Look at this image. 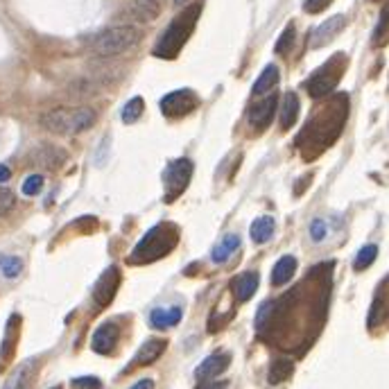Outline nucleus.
Here are the masks:
<instances>
[{"label":"nucleus","instance_id":"nucleus-18","mask_svg":"<svg viewBox=\"0 0 389 389\" xmlns=\"http://www.w3.org/2000/svg\"><path fill=\"white\" fill-rule=\"evenodd\" d=\"M299 111H301L299 96H297L294 91L286 93V96H283V102H281V127H283V129H290L292 125H297Z\"/></svg>","mask_w":389,"mask_h":389},{"label":"nucleus","instance_id":"nucleus-36","mask_svg":"<svg viewBox=\"0 0 389 389\" xmlns=\"http://www.w3.org/2000/svg\"><path fill=\"white\" fill-rule=\"evenodd\" d=\"M11 177V170L7 166H0V183H5Z\"/></svg>","mask_w":389,"mask_h":389},{"label":"nucleus","instance_id":"nucleus-4","mask_svg":"<svg viewBox=\"0 0 389 389\" xmlns=\"http://www.w3.org/2000/svg\"><path fill=\"white\" fill-rule=\"evenodd\" d=\"M138 39H141V32L138 28H133V25H113V28L100 32L93 39L91 48L100 57H113L133 48L138 44Z\"/></svg>","mask_w":389,"mask_h":389},{"label":"nucleus","instance_id":"nucleus-3","mask_svg":"<svg viewBox=\"0 0 389 389\" xmlns=\"http://www.w3.org/2000/svg\"><path fill=\"white\" fill-rule=\"evenodd\" d=\"M197 16H199V5H193L186 11H181V14L168 25L163 36L158 39V44L154 46V55L163 57V59L177 57V52L183 48V44L188 41V36H191V32L195 28Z\"/></svg>","mask_w":389,"mask_h":389},{"label":"nucleus","instance_id":"nucleus-33","mask_svg":"<svg viewBox=\"0 0 389 389\" xmlns=\"http://www.w3.org/2000/svg\"><path fill=\"white\" fill-rule=\"evenodd\" d=\"M330 3L333 0H305L303 9L308 11V14H319V11H324Z\"/></svg>","mask_w":389,"mask_h":389},{"label":"nucleus","instance_id":"nucleus-19","mask_svg":"<svg viewBox=\"0 0 389 389\" xmlns=\"http://www.w3.org/2000/svg\"><path fill=\"white\" fill-rule=\"evenodd\" d=\"M294 272H297V258H294V256L278 258L276 265H274V270H272V286L281 288V286L290 283Z\"/></svg>","mask_w":389,"mask_h":389},{"label":"nucleus","instance_id":"nucleus-26","mask_svg":"<svg viewBox=\"0 0 389 389\" xmlns=\"http://www.w3.org/2000/svg\"><path fill=\"white\" fill-rule=\"evenodd\" d=\"M143 109H145L143 98H131V100L123 106V111H120V118H123V123H125V125H133V123H136V120L141 118Z\"/></svg>","mask_w":389,"mask_h":389},{"label":"nucleus","instance_id":"nucleus-24","mask_svg":"<svg viewBox=\"0 0 389 389\" xmlns=\"http://www.w3.org/2000/svg\"><path fill=\"white\" fill-rule=\"evenodd\" d=\"M389 44V3L383 7L380 11V19H378V25H375L373 30V46H387Z\"/></svg>","mask_w":389,"mask_h":389},{"label":"nucleus","instance_id":"nucleus-7","mask_svg":"<svg viewBox=\"0 0 389 389\" xmlns=\"http://www.w3.org/2000/svg\"><path fill=\"white\" fill-rule=\"evenodd\" d=\"M158 106H161V113L166 118H183L197 109L199 98L191 89H179V91L168 93V96L158 102Z\"/></svg>","mask_w":389,"mask_h":389},{"label":"nucleus","instance_id":"nucleus-14","mask_svg":"<svg viewBox=\"0 0 389 389\" xmlns=\"http://www.w3.org/2000/svg\"><path fill=\"white\" fill-rule=\"evenodd\" d=\"M36 371V360H25L9 373V378L5 380L3 389H28Z\"/></svg>","mask_w":389,"mask_h":389},{"label":"nucleus","instance_id":"nucleus-8","mask_svg":"<svg viewBox=\"0 0 389 389\" xmlns=\"http://www.w3.org/2000/svg\"><path fill=\"white\" fill-rule=\"evenodd\" d=\"M158 14H161L158 0H131L116 19L123 21V25H131V23H152L156 21Z\"/></svg>","mask_w":389,"mask_h":389},{"label":"nucleus","instance_id":"nucleus-13","mask_svg":"<svg viewBox=\"0 0 389 389\" xmlns=\"http://www.w3.org/2000/svg\"><path fill=\"white\" fill-rule=\"evenodd\" d=\"M276 106H278V98L270 96L261 100L258 104H253L249 109V125H253L256 129H265L267 125L272 123V118L276 113Z\"/></svg>","mask_w":389,"mask_h":389},{"label":"nucleus","instance_id":"nucleus-12","mask_svg":"<svg viewBox=\"0 0 389 389\" xmlns=\"http://www.w3.org/2000/svg\"><path fill=\"white\" fill-rule=\"evenodd\" d=\"M229 365H231V355L229 353H213L195 369V378L197 380L218 378L220 373H224L226 369H229Z\"/></svg>","mask_w":389,"mask_h":389},{"label":"nucleus","instance_id":"nucleus-31","mask_svg":"<svg viewBox=\"0 0 389 389\" xmlns=\"http://www.w3.org/2000/svg\"><path fill=\"white\" fill-rule=\"evenodd\" d=\"M75 389H102V383L96 375H82V378H75L73 380Z\"/></svg>","mask_w":389,"mask_h":389},{"label":"nucleus","instance_id":"nucleus-16","mask_svg":"<svg viewBox=\"0 0 389 389\" xmlns=\"http://www.w3.org/2000/svg\"><path fill=\"white\" fill-rule=\"evenodd\" d=\"M231 290H233L236 299L240 303L249 301L253 294H256V290H258V274L256 272H245V274L236 276L233 283H231Z\"/></svg>","mask_w":389,"mask_h":389},{"label":"nucleus","instance_id":"nucleus-20","mask_svg":"<svg viewBox=\"0 0 389 389\" xmlns=\"http://www.w3.org/2000/svg\"><path fill=\"white\" fill-rule=\"evenodd\" d=\"M240 247V236H236V233H226L220 243L216 245V249H213V253H211V261L216 263V265H222V263H226L231 256H233V251Z\"/></svg>","mask_w":389,"mask_h":389},{"label":"nucleus","instance_id":"nucleus-15","mask_svg":"<svg viewBox=\"0 0 389 389\" xmlns=\"http://www.w3.org/2000/svg\"><path fill=\"white\" fill-rule=\"evenodd\" d=\"M183 317V310L179 305H168V308H154V310L150 313V324L158 330L163 328H172L177 326L179 321Z\"/></svg>","mask_w":389,"mask_h":389},{"label":"nucleus","instance_id":"nucleus-29","mask_svg":"<svg viewBox=\"0 0 389 389\" xmlns=\"http://www.w3.org/2000/svg\"><path fill=\"white\" fill-rule=\"evenodd\" d=\"M41 188H44V177H41V174H30V177L23 181L21 191H23V195L34 197V195L41 193Z\"/></svg>","mask_w":389,"mask_h":389},{"label":"nucleus","instance_id":"nucleus-30","mask_svg":"<svg viewBox=\"0 0 389 389\" xmlns=\"http://www.w3.org/2000/svg\"><path fill=\"white\" fill-rule=\"evenodd\" d=\"M16 204V197L7 188H0V216H7V213L14 208Z\"/></svg>","mask_w":389,"mask_h":389},{"label":"nucleus","instance_id":"nucleus-5","mask_svg":"<svg viewBox=\"0 0 389 389\" xmlns=\"http://www.w3.org/2000/svg\"><path fill=\"white\" fill-rule=\"evenodd\" d=\"M344 64H346V59H344V55H335L333 59H328L324 66H321L319 71H315L313 75H310V79L305 82V89H308V93H310L313 98H324V96H328V93L338 86V82H340V77H342V73H344Z\"/></svg>","mask_w":389,"mask_h":389},{"label":"nucleus","instance_id":"nucleus-22","mask_svg":"<svg viewBox=\"0 0 389 389\" xmlns=\"http://www.w3.org/2000/svg\"><path fill=\"white\" fill-rule=\"evenodd\" d=\"M278 79H281V73H278V69L274 64H270L267 69L261 73V77L253 82V89H251V93L253 96H265V93H270L276 84H278Z\"/></svg>","mask_w":389,"mask_h":389},{"label":"nucleus","instance_id":"nucleus-11","mask_svg":"<svg viewBox=\"0 0 389 389\" xmlns=\"http://www.w3.org/2000/svg\"><path fill=\"white\" fill-rule=\"evenodd\" d=\"M118 338H120V330L113 321H104L102 326H98V330L93 333V340H91V346L93 351L100 353V355H106V353H113V348L118 344Z\"/></svg>","mask_w":389,"mask_h":389},{"label":"nucleus","instance_id":"nucleus-9","mask_svg":"<svg viewBox=\"0 0 389 389\" xmlns=\"http://www.w3.org/2000/svg\"><path fill=\"white\" fill-rule=\"evenodd\" d=\"M120 288V270L118 267H109L100 278H98V283H96V290H93V299H96V303L100 308L104 305H109L116 297V292Z\"/></svg>","mask_w":389,"mask_h":389},{"label":"nucleus","instance_id":"nucleus-17","mask_svg":"<svg viewBox=\"0 0 389 389\" xmlns=\"http://www.w3.org/2000/svg\"><path fill=\"white\" fill-rule=\"evenodd\" d=\"M166 346H168V342L166 340H158V338H152V340L143 342V346L138 348L136 358H133V365H143V367L152 365V362H156L161 355H163Z\"/></svg>","mask_w":389,"mask_h":389},{"label":"nucleus","instance_id":"nucleus-27","mask_svg":"<svg viewBox=\"0 0 389 389\" xmlns=\"http://www.w3.org/2000/svg\"><path fill=\"white\" fill-rule=\"evenodd\" d=\"M23 272V261L16 256H0V274L5 278H16Z\"/></svg>","mask_w":389,"mask_h":389},{"label":"nucleus","instance_id":"nucleus-23","mask_svg":"<svg viewBox=\"0 0 389 389\" xmlns=\"http://www.w3.org/2000/svg\"><path fill=\"white\" fill-rule=\"evenodd\" d=\"M292 371H294V362L288 360V358H278V360L272 362L270 373H267V380H270V385H278V383L288 380L292 375Z\"/></svg>","mask_w":389,"mask_h":389},{"label":"nucleus","instance_id":"nucleus-25","mask_svg":"<svg viewBox=\"0 0 389 389\" xmlns=\"http://www.w3.org/2000/svg\"><path fill=\"white\" fill-rule=\"evenodd\" d=\"M378 258V247L375 245H365L360 251H358V256L353 261V267H355V272H365L367 267L373 265V261Z\"/></svg>","mask_w":389,"mask_h":389},{"label":"nucleus","instance_id":"nucleus-28","mask_svg":"<svg viewBox=\"0 0 389 389\" xmlns=\"http://www.w3.org/2000/svg\"><path fill=\"white\" fill-rule=\"evenodd\" d=\"M294 36H297V32H294V25L290 23L288 28L283 30V34H281V39L276 41V52H278V55H286V52H290V48L294 44Z\"/></svg>","mask_w":389,"mask_h":389},{"label":"nucleus","instance_id":"nucleus-6","mask_svg":"<svg viewBox=\"0 0 389 389\" xmlns=\"http://www.w3.org/2000/svg\"><path fill=\"white\" fill-rule=\"evenodd\" d=\"M193 170H195V166H193L191 158H177L166 168V172H163V195H166L168 204H172L174 199H177L188 188L191 177H193Z\"/></svg>","mask_w":389,"mask_h":389},{"label":"nucleus","instance_id":"nucleus-34","mask_svg":"<svg viewBox=\"0 0 389 389\" xmlns=\"http://www.w3.org/2000/svg\"><path fill=\"white\" fill-rule=\"evenodd\" d=\"M229 383L226 380H216V378H208V380H199V385L195 389H226Z\"/></svg>","mask_w":389,"mask_h":389},{"label":"nucleus","instance_id":"nucleus-1","mask_svg":"<svg viewBox=\"0 0 389 389\" xmlns=\"http://www.w3.org/2000/svg\"><path fill=\"white\" fill-rule=\"evenodd\" d=\"M179 243V229L174 226L172 222H161L156 226H152L150 231H147L141 243L133 247L131 251V263H154L158 258L168 256V253L177 247Z\"/></svg>","mask_w":389,"mask_h":389},{"label":"nucleus","instance_id":"nucleus-21","mask_svg":"<svg viewBox=\"0 0 389 389\" xmlns=\"http://www.w3.org/2000/svg\"><path fill=\"white\" fill-rule=\"evenodd\" d=\"M274 218L272 216H261L258 220H253L251 229H249V236L256 245H265L270 243L272 236H274Z\"/></svg>","mask_w":389,"mask_h":389},{"label":"nucleus","instance_id":"nucleus-32","mask_svg":"<svg viewBox=\"0 0 389 389\" xmlns=\"http://www.w3.org/2000/svg\"><path fill=\"white\" fill-rule=\"evenodd\" d=\"M328 236V226H326V222L324 220H315L313 224H310V238L315 240V243H321Z\"/></svg>","mask_w":389,"mask_h":389},{"label":"nucleus","instance_id":"nucleus-10","mask_svg":"<svg viewBox=\"0 0 389 389\" xmlns=\"http://www.w3.org/2000/svg\"><path fill=\"white\" fill-rule=\"evenodd\" d=\"M344 25H346V16L344 14H335L330 19H326L321 25H317V28L313 30L310 34V48H324L328 46L335 36H338L342 30H344Z\"/></svg>","mask_w":389,"mask_h":389},{"label":"nucleus","instance_id":"nucleus-2","mask_svg":"<svg viewBox=\"0 0 389 389\" xmlns=\"http://www.w3.org/2000/svg\"><path fill=\"white\" fill-rule=\"evenodd\" d=\"M96 111L89 106H79V109H69V106H59L41 116V125L59 136H75V133L89 129L96 123Z\"/></svg>","mask_w":389,"mask_h":389},{"label":"nucleus","instance_id":"nucleus-37","mask_svg":"<svg viewBox=\"0 0 389 389\" xmlns=\"http://www.w3.org/2000/svg\"><path fill=\"white\" fill-rule=\"evenodd\" d=\"M188 3H191V0H174V7H183Z\"/></svg>","mask_w":389,"mask_h":389},{"label":"nucleus","instance_id":"nucleus-35","mask_svg":"<svg viewBox=\"0 0 389 389\" xmlns=\"http://www.w3.org/2000/svg\"><path fill=\"white\" fill-rule=\"evenodd\" d=\"M129 389H154V380H150V378H145V380H138L133 387H129Z\"/></svg>","mask_w":389,"mask_h":389},{"label":"nucleus","instance_id":"nucleus-38","mask_svg":"<svg viewBox=\"0 0 389 389\" xmlns=\"http://www.w3.org/2000/svg\"><path fill=\"white\" fill-rule=\"evenodd\" d=\"M55 389H59V387H55Z\"/></svg>","mask_w":389,"mask_h":389}]
</instances>
